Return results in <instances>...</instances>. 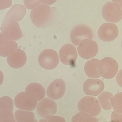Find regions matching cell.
I'll return each mask as SVG.
<instances>
[{
	"mask_svg": "<svg viewBox=\"0 0 122 122\" xmlns=\"http://www.w3.org/2000/svg\"><path fill=\"white\" fill-rule=\"evenodd\" d=\"M12 0H0V10L10 7L12 6Z\"/></svg>",
	"mask_w": 122,
	"mask_h": 122,
	"instance_id": "cell-28",
	"label": "cell"
},
{
	"mask_svg": "<svg viewBox=\"0 0 122 122\" xmlns=\"http://www.w3.org/2000/svg\"><path fill=\"white\" fill-rule=\"evenodd\" d=\"M0 122H16L12 111L0 112Z\"/></svg>",
	"mask_w": 122,
	"mask_h": 122,
	"instance_id": "cell-24",
	"label": "cell"
},
{
	"mask_svg": "<svg viewBox=\"0 0 122 122\" xmlns=\"http://www.w3.org/2000/svg\"><path fill=\"white\" fill-rule=\"evenodd\" d=\"M18 50L16 42L7 39L2 33H0V56L8 57Z\"/></svg>",
	"mask_w": 122,
	"mask_h": 122,
	"instance_id": "cell-15",
	"label": "cell"
},
{
	"mask_svg": "<svg viewBox=\"0 0 122 122\" xmlns=\"http://www.w3.org/2000/svg\"><path fill=\"white\" fill-rule=\"evenodd\" d=\"M113 96L111 93L108 92H103L98 96V101L102 108L106 110H110L112 106L110 102V99Z\"/></svg>",
	"mask_w": 122,
	"mask_h": 122,
	"instance_id": "cell-20",
	"label": "cell"
},
{
	"mask_svg": "<svg viewBox=\"0 0 122 122\" xmlns=\"http://www.w3.org/2000/svg\"><path fill=\"white\" fill-rule=\"evenodd\" d=\"M36 111L41 117L46 118L56 114L57 111V104L54 101L46 98L38 103Z\"/></svg>",
	"mask_w": 122,
	"mask_h": 122,
	"instance_id": "cell-12",
	"label": "cell"
},
{
	"mask_svg": "<svg viewBox=\"0 0 122 122\" xmlns=\"http://www.w3.org/2000/svg\"><path fill=\"white\" fill-rule=\"evenodd\" d=\"M34 122H38L37 120L36 119H35V121H34Z\"/></svg>",
	"mask_w": 122,
	"mask_h": 122,
	"instance_id": "cell-31",
	"label": "cell"
},
{
	"mask_svg": "<svg viewBox=\"0 0 122 122\" xmlns=\"http://www.w3.org/2000/svg\"><path fill=\"white\" fill-rule=\"evenodd\" d=\"M100 120L87 113L80 112L73 116L71 122H98Z\"/></svg>",
	"mask_w": 122,
	"mask_h": 122,
	"instance_id": "cell-21",
	"label": "cell"
},
{
	"mask_svg": "<svg viewBox=\"0 0 122 122\" xmlns=\"http://www.w3.org/2000/svg\"><path fill=\"white\" fill-rule=\"evenodd\" d=\"M4 81V75L2 72L0 70V86L2 84Z\"/></svg>",
	"mask_w": 122,
	"mask_h": 122,
	"instance_id": "cell-29",
	"label": "cell"
},
{
	"mask_svg": "<svg viewBox=\"0 0 122 122\" xmlns=\"http://www.w3.org/2000/svg\"><path fill=\"white\" fill-rule=\"evenodd\" d=\"M100 61L98 59L94 58L86 62L84 70L88 77L92 78H98L100 77L98 70Z\"/></svg>",
	"mask_w": 122,
	"mask_h": 122,
	"instance_id": "cell-17",
	"label": "cell"
},
{
	"mask_svg": "<svg viewBox=\"0 0 122 122\" xmlns=\"http://www.w3.org/2000/svg\"><path fill=\"white\" fill-rule=\"evenodd\" d=\"M118 28L115 24L106 23L98 29V36L100 40L104 42H110L115 40L118 35Z\"/></svg>",
	"mask_w": 122,
	"mask_h": 122,
	"instance_id": "cell-10",
	"label": "cell"
},
{
	"mask_svg": "<svg viewBox=\"0 0 122 122\" xmlns=\"http://www.w3.org/2000/svg\"><path fill=\"white\" fill-rule=\"evenodd\" d=\"M111 122H122V114L113 111L111 114Z\"/></svg>",
	"mask_w": 122,
	"mask_h": 122,
	"instance_id": "cell-27",
	"label": "cell"
},
{
	"mask_svg": "<svg viewBox=\"0 0 122 122\" xmlns=\"http://www.w3.org/2000/svg\"><path fill=\"white\" fill-rule=\"evenodd\" d=\"M59 56L63 64L68 66L73 65L77 58L76 48L72 44H66L60 50Z\"/></svg>",
	"mask_w": 122,
	"mask_h": 122,
	"instance_id": "cell-11",
	"label": "cell"
},
{
	"mask_svg": "<svg viewBox=\"0 0 122 122\" xmlns=\"http://www.w3.org/2000/svg\"><path fill=\"white\" fill-rule=\"evenodd\" d=\"M38 101L37 96L35 94L25 91L19 93L14 100L17 108L29 111L34 110Z\"/></svg>",
	"mask_w": 122,
	"mask_h": 122,
	"instance_id": "cell-3",
	"label": "cell"
},
{
	"mask_svg": "<svg viewBox=\"0 0 122 122\" xmlns=\"http://www.w3.org/2000/svg\"><path fill=\"white\" fill-rule=\"evenodd\" d=\"M8 64L14 69H19L23 67L26 63L27 57L25 51L18 50L12 55L8 56L7 59Z\"/></svg>",
	"mask_w": 122,
	"mask_h": 122,
	"instance_id": "cell-16",
	"label": "cell"
},
{
	"mask_svg": "<svg viewBox=\"0 0 122 122\" xmlns=\"http://www.w3.org/2000/svg\"><path fill=\"white\" fill-rule=\"evenodd\" d=\"M39 122H47L46 120H45V119H42V120H40L39 121Z\"/></svg>",
	"mask_w": 122,
	"mask_h": 122,
	"instance_id": "cell-30",
	"label": "cell"
},
{
	"mask_svg": "<svg viewBox=\"0 0 122 122\" xmlns=\"http://www.w3.org/2000/svg\"><path fill=\"white\" fill-rule=\"evenodd\" d=\"M78 110L80 112L86 113L92 117L100 114L101 107L96 98L86 96L81 98L78 105Z\"/></svg>",
	"mask_w": 122,
	"mask_h": 122,
	"instance_id": "cell-6",
	"label": "cell"
},
{
	"mask_svg": "<svg viewBox=\"0 0 122 122\" xmlns=\"http://www.w3.org/2000/svg\"><path fill=\"white\" fill-rule=\"evenodd\" d=\"M17 122H34L35 115L33 112L18 110L15 113Z\"/></svg>",
	"mask_w": 122,
	"mask_h": 122,
	"instance_id": "cell-19",
	"label": "cell"
},
{
	"mask_svg": "<svg viewBox=\"0 0 122 122\" xmlns=\"http://www.w3.org/2000/svg\"><path fill=\"white\" fill-rule=\"evenodd\" d=\"M26 9L22 5H15L12 7L3 20L0 28L2 33L7 39L18 41L23 37L18 23L26 15Z\"/></svg>",
	"mask_w": 122,
	"mask_h": 122,
	"instance_id": "cell-1",
	"label": "cell"
},
{
	"mask_svg": "<svg viewBox=\"0 0 122 122\" xmlns=\"http://www.w3.org/2000/svg\"><path fill=\"white\" fill-rule=\"evenodd\" d=\"M86 38L92 40L93 33L91 29L86 25H80L76 26L71 31L70 39L76 46H78L83 40Z\"/></svg>",
	"mask_w": 122,
	"mask_h": 122,
	"instance_id": "cell-9",
	"label": "cell"
},
{
	"mask_svg": "<svg viewBox=\"0 0 122 122\" xmlns=\"http://www.w3.org/2000/svg\"><path fill=\"white\" fill-rule=\"evenodd\" d=\"M46 118L47 122H66L65 118L58 116H50Z\"/></svg>",
	"mask_w": 122,
	"mask_h": 122,
	"instance_id": "cell-26",
	"label": "cell"
},
{
	"mask_svg": "<svg viewBox=\"0 0 122 122\" xmlns=\"http://www.w3.org/2000/svg\"><path fill=\"white\" fill-rule=\"evenodd\" d=\"M52 14V10L50 6L42 4L31 11L30 18L33 24L40 28L46 26L48 23Z\"/></svg>",
	"mask_w": 122,
	"mask_h": 122,
	"instance_id": "cell-2",
	"label": "cell"
},
{
	"mask_svg": "<svg viewBox=\"0 0 122 122\" xmlns=\"http://www.w3.org/2000/svg\"><path fill=\"white\" fill-rule=\"evenodd\" d=\"M77 48L79 56L85 60H89L95 57L98 51L97 43L87 39L83 40Z\"/></svg>",
	"mask_w": 122,
	"mask_h": 122,
	"instance_id": "cell-8",
	"label": "cell"
},
{
	"mask_svg": "<svg viewBox=\"0 0 122 122\" xmlns=\"http://www.w3.org/2000/svg\"><path fill=\"white\" fill-rule=\"evenodd\" d=\"M13 106L12 99L9 96H3L0 98V112L5 111L13 112Z\"/></svg>",
	"mask_w": 122,
	"mask_h": 122,
	"instance_id": "cell-22",
	"label": "cell"
},
{
	"mask_svg": "<svg viewBox=\"0 0 122 122\" xmlns=\"http://www.w3.org/2000/svg\"><path fill=\"white\" fill-rule=\"evenodd\" d=\"M25 92H30L35 94L38 101L42 100L45 96V90L41 84L38 83H30L26 87Z\"/></svg>",
	"mask_w": 122,
	"mask_h": 122,
	"instance_id": "cell-18",
	"label": "cell"
},
{
	"mask_svg": "<svg viewBox=\"0 0 122 122\" xmlns=\"http://www.w3.org/2000/svg\"><path fill=\"white\" fill-rule=\"evenodd\" d=\"M122 92L117 93L110 99L111 105L115 111L120 114H122Z\"/></svg>",
	"mask_w": 122,
	"mask_h": 122,
	"instance_id": "cell-23",
	"label": "cell"
},
{
	"mask_svg": "<svg viewBox=\"0 0 122 122\" xmlns=\"http://www.w3.org/2000/svg\"><path fill=\"white\" fill-rule=\"evenodd\" d=\"M122 6L116 1L108 2L103 7L102 14L107 22L116 23L122 20Z\"/></svg>",
	"mask_w": 122,
	"mask_h": 122,
	"instance_id": "cell-4",
	"label": "cell"
},
{
	"mask_svg": "<svg viewBox=\"0 0 122 122\" xmlns=\"http://www.w3.org/2000/svg\"><path fill=\"white\" fill-rule=\"evenodd\" d=\"M66 90V85L62 79H57L52 82L47 89L48 97L53 100L60 99L63 97Z\"/></svg>",
	"mask_w": 122,
	"mask_h": 122,
	"instance_id": "cell-13",
	"label": "cell"
},
{
	"mask_svg": "<svg viewBox=\"0 0 122 122\" xmlns=\"http://www.w3.org/2000/svg\"><path fill=\"white\" fill-rule=\"evenodd\" d=\"M103 82L99 79H88L83 85V90L87 95L96 96L101 93L104 89Z\"/></svg>",
	"mask_w": 122,
	"mask_h": 122,
	"instance_id": "cell-14",
	"label": "cell"
},
{
	"mask_svg": "<svg viewBox=\"0 0 122 122\" xmlns=\"http://www.w3.org/2000/svg\"><path fill=\"white\" fill-rule=\"evenodd\" d=\"M38 62L42 68L47 70H53L57 67L60 62L58 54L52 49L44 50L39 55Z\"/></svg>",
	"mask_w": 122,
	"mask_h": 122,
	"instance_id": "cell-7",
	"label": "cell"
},
{
	"mask_svg": "<svg viewBox=\"0 0 122 122\" xmlns=\"http://www.w3.org/2000/svg\"><path fill=\"white\" fill-rule=\"evenodd\" d=\"M118 70V65L116 61L112 58L106 57L99 62L98 70L100 76L106 79L113 78Z\"/></svg>",
	"mask_w": 122,
	"mask_h": 122,
	"instance_id": "cell-5",
	"label": "cell"
},
{
	"mask_svg": "<svg viewBox=\"0 0 122 122\" xmlns=\"http://www.w3.org/2000/svg\"><path fill=\"white\" fill-rule=\"evenodd\" d=\"M24 5L27 9L32 10L42 3L41 0H24Z\"/></svg>",
	"mask_w": 122,
	"mask_h": 122,
	"instance_id": "cell-25",
	"label": "cell"
}]
</instances>
